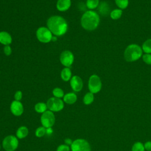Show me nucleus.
<instances>
[{"instance_id": "39448f33", "label": "nucleus", "mask_w": 151, "mask_h": 151, "mask_svg": "<svg viewBox=\"0 0 151 151\" xmlns=\"http://www.w3.org/2000/svg\"><path fill=\"white\" fill-rule=\"evenodd\" d=\"M18 140L17 136L8 135L2 141V147L5 151H15L18 146Z\"/></svg>"}, {"instance_id": "f3484780", "label": "nucleus", "mask_w": 151, "mask_h": 151, "mask_svg": "<svg viewBox=\"0 0 151 151\" xmlns=\"http://www.w3.org/2000/svg\"><path fill=\"white\" fill-rule=\"evenodd\" d=\"M60 76L63 81H70L72 77V72L70 67H64L61 71Z\"/></svg>"}, {"instance_id": "c756f323", "label": "nucleus", "mask_w": 151, "mask_h": 151, "mask_svg": "<svg viewBox=\"0 0 151 151\" xmlns=\"http://www.w3.org/2000/svg\"><path fill=\"white\" fill-rule=\"evenodd\" d=\"M4 52L5 55L9 56L12 53V48L9 45H5L4 47Z\"/></svg>"}, {"instance_id": "a211bd4d", "label": "nucleus", "mask_w": 151, "mask_h": 151, "mask_svg": "<svg viewBox=\"0 0 151 151\" xmlns=\"http://www.w3.org/2000/svg\"><path fill=\"white\" fill-rule=\"evenodd\" d=\"M98 11L102 15H107L110 11L109 5L106 2H101L99 5Z\"/></svg>"}, {"instance_id": "f8f14e48", "label": "nucleus", "mask_w": 151, "mask_h": 151, "mask_svg": "<svg viewBox=\"0 0 151 151\" xmlns=\"http://www.w3.org/2000/svg\"><path fill=\"white\" fill-rule=\"evenodd\" d=\"M10 110L14 116H19L22 115L24 112V106L20 101L14 100L11 103Z\"/></svg>"}, {"instance_id": "aec40b11", "label": "nucleus", "mask_w": 151, "mask_h": 151, "mask_svg": "<svg viewBox=\"0 0 151 151\" xmlns=\"http://www.w3.org/2000/svg\"><path fill=\"white\" fill-rule=\"evenodd\" d=\"M99 0H87L86 5L88 9L93 10L99 6Z\"/></svg>"}, {"instance_id": "4468645a", "label": "nucleus", "mask_w": 151, "mask_h": 151, "mask_svg": "<svg viewBox=\"0 0 151 151\" xmlns=\"http://www.w3.org/2000/svg\"><path fill=\"white\" fill-rule=\"evenodd\" d=\"M12 41V38L9 33L6 31H2L0 32V43L2 45H10Z\"/></svg>"}, {"instance_id": "473e14b6", "label": "nucleus", "mask_w": 151, "mask_h": 151, "mask_svg": "<svg viewBox=\"0 0 151 151\" xmlns=\"http://www.w3.org/2000/svg\"><path fill=\"white\" fill-rule=\"evenodd\" d=\"M73 140L70 139V138H66L65 140H64V143L65 145H68V146H71L72 143H73Z\"/></svg>"}, {"instance_id": "9b49d317", "label": "nucleus", "mask_w": 151, "mask_h": 151, "mask_svg": "<svg viewBox=\"0 0 151 151\" xmlns=\"http://www.w3.org/2000/svg\"><path fill=\"white\" fill-rule=\"evenodd\" d=\"M70 86L75 92L80 91L83 87V82L81 78L77 75L72 76L70 80Z\"/></svg>"}, {"instance_id": "2f4dec72", "label": "nucleus", "mask_w": 151, "mask_h": 151, "mask_svg": "<svg viewBox=\"0 0 151 151\" xmlns=\"http://www.w3.org/2000/svg\"><path fill=\"white\" fill-rule=\"evenodd\" d=\"M145 149L147 151H151V142L148 141L144 145Z\"/></svg>"}, {"instance_id": "393cba45", "label": "nucleus", "mask_w": 151, "mask_h": 151, "mask_svg": "<svg viewBox=\"0 0 151 151\" xmlns=\"http://www.w3.org/2000/svg\"><path fill=\"white\" fill-rule=\"evenodd\" d=\"M115 3L119 9H124L128 6L129 0H115Z\"/></svg>"}, {"instance_id": "bb28decb", "label": "nucleus", "mask_w": 151, "mask_h": 151, "mask_svg": "<svg viewBox=\"0 0 151 151\" xmlns=\"http://www.w3.org/2000/svg\"><path fill=\"white\" fill-rule=\"evenodd\" d=\"M145 146L140 142H136L132 146V151H145Z\"/></svg>"}, {"instance_id": "6e6552de", "label": "nucleus", "mask_w": 151, "mask_h": 151, "mask_svg": "<svg viewBox=\"0 0 151 151\" xmlns=\"http://www.w3.org/2000/svg\"><path fill=\"white\" fill-rule=\"evenodd\" d=\"M71 151H91L90 143L84 139L74 140L70 146Z\"/></svg>"}, {"instance_id": "dca6fc26", "label": "nucleus", "mask_w": 151, "mask_h": 151, "mask_svg": "<svg viewBox=\"0 0 151 151\" xmlns=\"http://www.w3.org/2000/svg\"><path fill=\"white\" fill-rule=\"evenodd\" d=\"M28 129L24 126H20L16 131V136L18 139H22L25 138L28 134Z\"/></svg>"}, {"instance_id": "72a5a7b5", "label": "nucleus", "mask_w": 151, "mask_h": 151, "mask_svg": "<svg viewBox=\"0 0 151 151\" xmlns=\"http://www.w3.org/2000/svg\"><path fill=\"white\" fill-rule=\"evenodd\" d=\"M53 133V129L52 127L46 128V134L48 135H51Z\"/></svg>"}, {"instance_id": "c85d7f7f", "label": "nucleus", "mask_w": 151, "mask_h": 151, "mask_svg": "<svg viewBox=\"0 0 151 151\" xmlns=\"http://www.w3.org/2000/svg\"><path fill=\"white\" fill-rule=\"evenodd\" d=\"M70 147L69 146L65 145V144H63L59 145L57 148V151H70Z\"/></svg>"}, {"instance_id": "f257e3e1", "label": "nucleus", "mask_w": 151, "mask_h": 151, "mask_svg": "<svg viewBox=\"0 0 151 151\" xmlns=\"http://www.w3.org/2000/svg\"><path fill=\"white\" fill-rule=\"evenodd\" d=\"M47 27L57 37L64 35L68 29V23L61 16L52 15L47 21Z\"/></svg>"}, {"instance_id": "6ab92c4d", "label": "nucleus", "mask_w": 151, "mask_h": 151, "mask_svg": "<svg viewBox=\"0 0 151 151\" xmlns=\"http://www.w3.org/2000/svg\"><path fill=\"white\" fill-rule=\"evenodd\" d=\"M34 109L36 112L42 114L47 110L48 107L46 103L43 102H38L35 104L34 106Z\"/></svg>"}, {"instance_id": "0eeeda50", "label": "nucleus", "mask_w": 151, "mask_h": 151, "mask_svg": "<svg viewBox=\"0 0 151 151\" xmlns=\"http://www.w3.org/2000/svg\"><path fill=\"white\" fill-rule=\"evenodd\" d=\"M64 101L61 99L52 97L47 100L46 104L49 110L52 112H58L64 109Z\"/></svg>"}, {"instance_id": "c9c22d12", "label": "nucleus", "mask_w": 151, "mask_h": 151, "mask_svg": "<svg viewBox=\"0 0 151 151\" xmlns=\"http://www.w3.org/2000/svg\"><path fill=\"white\" fill-rule=\"evenodd\" d=\"M0 150H1V145H0Z\"/></svg>"}, {"instance_id": "1a4fd4ad", "label": "nucleus", "mask_w": 151, "mask_h": 151, "mask_svg": "<svg viewBox=\"0 0 151 151\" xmlns=\"http://www.w3.org/2000/svg\"><path fill=\"white\" fill-rule=\"evenodd\" d=\"M55 115L54 113L50 110H47L42 113L40 121L42 126L45 128L52 127L55 123Z\"/></svg>"}, {"instance_id": "5701e85b", "label": "nucleus", "mask_w": 151, "mask_h": 151, "mask_svg": "<svg viewBox=\"0 0 151 151\" xmlns=\"http://www.w3.org/2000/svg\"><path fill=\"white\" fill-rule=\"evenodd\" d=\"M122 14H123L122 9H115L110 12V17L111 19L116 20V19H119L121 17V16L122 15Z\"/></svg>"}, {"instance_id": "f704fd0d", "label": "nucleus", "mask_w": 151, "mask_h": 151, "mask_svg": "<svg viewBox=\"0 0 151 151\" xmlns=\"http://www.w3.org/2000/svg\"><path fill=\"white\" fill-rule=\"evenodd\" d=\"M57 36L53 35V37H52V40H51V41H57Z\"/></svg>"}, {"instance_id": "7c9ffc66", "label": "nucleus", "mask_w": 151, "mask_h": 151, "mask_svg": "<svg viewBox=\"0 0 151 151\" xmlns=\"http://www.w3.org/2000/svg\"><path fill=\"white\" fill-rule=\"evenodd\" d=\"M22 98V93L20 90L17 91L14 94V99L17 101H21Z\"/></svg>"}, {"instance_id": "20e7f679", "label": "nucleus", "mask_w": 151, "mask_h": 151, "mask_svg": "<svg viewBox=\"0 0 151 151\" xmlns=\"http://www.w3.org/2000/svg\"><path fill=\"white\" fill-rule=\"evenodd\" d=\"M53 35L47 27H40L36 31L37 38L42 43H48L51 41Z\"/></svg>"}, {"instance_id": "cd10ccee", "label": "nucleus", "mask_w": 151, "mask_h": 151, "mask_svg": "<svg viewBox=\"0 0 151 151\" xmlns=\"http://www.w3.org/2000/svg\"><path fill=\"white\" fill-rule=\"evenodd\" d=\"M143 61L148 65H151V54L145 53L142 55Z\"/></svg>"}, {"instance_id": "b1692460", "label": "nucleus", "mask_w": 151, "mask_h": 151, "mask_svg": "<svg viewBox=\"0 0 151 151\" xmlns=\"http://www.w3.org/2000/svg\"><path fill=\"white\" fill-rule=\"evenodd\" d=\"M52 95L54 97L58 98V99H61L63 98L64 96V92L63 90L60 87H55L52 90Z\"/></svg>"}, {"instance_id": "412c9836", "label": "nucleus", "mask_w": 151, "mask_h": 151, "mask_svg": "<svg viewBox=\"0 0 151 151\" xmlns=\"http://www.w3.org/2000/svg\"><path fill=\"white\" fill-rule=\"evenodd\" d=\"M94 99V94L91 92H88L83 97V103L86 105H89L93 102Z\"/></svg>"}, {"instance_id": "f03ea898", "label": "nucleus", "mask_w": 151, "mask_h": 151, "mask_svg": "<svg viewBox=\"0 0 151 151\" xmlns=\"http://www.w3.org/2000/svg\"><path fill=\"white\" fill-rule=\"evenodd\" d=\"M99 14L93 10H88L84 12L80 19L81 27L86 30L91 31L96 29L100 24Z\"/></svg>"}, {"instance_id": "4be33fe9", "label": "nucleus", "mask_w": 151, "mask_h": 151, "mask_svg": "<svg viewBox=\"0 0 151 151\" xmlns=\"http://www.w3.org/2000/svg\"><path fill=\"white\" fill-rule=\"evenodd\" d=\"M142 50L145 53L151 54V38L146 40L142 47Z\"/></svg>"}, {"instance_id": "e433bc0d", "label": "nucleus", "mask_w": 151, "mask_h": 151, "mask_svg": "<svg viewBox=\"0 0 151 151\" xmlns=\"http://www.w3.org/2000/svg\"><path fill=\"white\" fill-rule=\"evenodd\" d=\"M0 74H1V71H0Z\"/></svg>"}, {"instance_id": "2eb2a0df", "label": "nucleus", "mask_w": 151, "mask_h": 151, "mask_svg": "<svg viewBox=\"0 0 151 151\" xmlns=\"http://www.w3.org/2000/svg\"><path fill=\"white\" fill-rule=\"evenodd\" d=\"M77 96L75 93L70 92L64 94L63 97V101L68 104H73L77 101Z\"/></svg>"}, {"instance_id": "9d476101", "label": "nucleus", "mask_w": 151, "mask_h": 151, "mask_svg": "<svg viewBox=\"0 0 151 151\" xmlns=\"http://www.w3.org/2000/svg\"><path fill=\"white\" fill-rule=\"evenodd\" d=\"M60 63L65 67H71L74 61L73 53L69 50H65L61 52L60 57Z\"/></svg>"}, {"instance_id": "7ed1b4c3", "label": "nucleus", "mask_w": 151, "mask_h": 151, "mask_svg": "<svg viewBox=\"0 0 151 151\" xmlns=\"http://www.w3.org/2000/svg\"><path fill=\"white\" fill-rule=\"evenodd\" d=\"M143 55V50L142 47L136 44L129 45L125 49L124 57L126 61L133 62L139 60Z\"/></svg>"}, {"instance_id": "423d86ee", "label": "nucleus", "mask_w": 151, "mask_h": 151, "mask_svg": "<svg viewBox=\"0 0 151 151\" xmlns=\"http://www.w3.org/2000/svg\"><path fill=\"white\" fill-rule=\"evenodd\" d=\"M102 87V83L100 78L96 74L91 75L88 79V88L90 92L95 94L99 93Z\"/></svg>"}, {"instance_id": "ddd939ff", "label": "nucleus", "mask_w": 151, "mask_h": 151, "mask_svg": "<svg viewBox=\"0 0 151 151\" xmlns=\"http://www.w3.org/2000/svg\"><path fill=\"white\" fill-rule=\"evenodd\" d=\"M71 5V0H57L56 3V8L60 12H65L67 11Z\"/></svg>"}, {"instance_id": "a878e982", "label": "nucleus", "mask_w": 151, "mask_h": 151, "mask_svg": "<svg viewBox=\"0 0 151 151\" xmlns=\"http://www.w3.org/2000/svg\"><path fill=\"white\" fill-rule=\"evenodd\" d=\"M46 134V128L44 126H40L37 128L35 134L37 137H42Z\"/></svg>"}]
</instances>
